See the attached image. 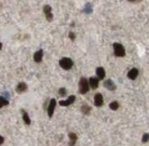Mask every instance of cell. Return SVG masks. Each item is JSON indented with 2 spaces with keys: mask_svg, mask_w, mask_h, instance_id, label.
I'll return each instance as SVG.
<instances>
[{
  "mask_svg": "<svg viewBox=\"0 0 149 146\" xmlns=\"http://www.w3.org/2000/svg\"><path fill=\"white\" fill-rule=\"evenodd\" d=\"M90 89V86H89V79H86V77H80V80H79V93L81 95H85L86 93L89 91Z\"/></svg>",
  "mask_w": 149,
  "mask_h": 146,
  "instance_id": "6da1fadb",
  "label": "cell"
},
{
  "mask_svg": "<svg viewBox=\"0 0 149 146\" xmlns=\"http://www.w3.org/2000/svg\"><path fill=\"white\" fill-rule=\"evenodd\" d=\"M113 53L117 57H123V56H125V48H124L120 43H114L113 44Z\"/></svg>",
  "mask_w": 149,
  "mask_h": 146,
  "instance_id": "7a4b0ae2",
  "label": "cell"
},
{
  "mask_svg": "<svg viewBox=\"0 0 149 146\" xmlns=\"http://www.w3.org/2000/svg\"><path fill=\"white\" fill-rule=\"evenodd\" d=\"M59 65L60 68H63L64 70H70L73 68V60L70 57H61L59 60Z\"/></svg>",
  "mask_w": 149,
  "mask_h": 146,
  "instance_id": "3957f363",
  "label": "cell"
},
{
  "mask_svg": "<svg viewBox=\"0 0 149 146\" xmlns=\"http://www.w3.org/2000/svg\"><path fill=\"white\" fill-rule=\"evenodd\" d=\"M75 100H77L75 95H70V96H69L67 100H60V101H59V105H60V106H69V105H72L73 102H75Z\"/></svg>",
  "mask_w": 149,
  "mask_h": 146,
  "instance_id": "277c9868",
  "label": "cell"
},
{
  "mask_svg": "<svg viewBox=\"0 0 149 146\" xmlns=\"http://www.w3.org/2000/svg\"><path fill=\"white\" fill-rule=\"evenodd\" d=\"M55 105H56V100L50 99L49 105H48V116L49 118H53V114H54V110H55Z\"/></svg>",
  "mask_w": 149,
  "mask_h": 146,
  "instance_id": "5b68a950",
  "label": "cell"
},
{
  "mask_svg": "<svg viewBox=\"0 0 149 146\" xmlns=\"http://www.w3.org/2000/svg\"><path fill=\"white\" fill-rule=\"evenodd\" d=\"M43 11L45 14V18H47L48 21H53V12H52V6L50 5H44Z\"/></svg>",
  "mask_w": 149,
  "mask_h": 146,
  "instance_id": "8992f818",
  "label": "cell"
},
{
  "mask_svg": "<svg viewBox=\"0 0 149 146\" xmlns=\"http://www.w3.org/2000/svg\"><path fill=\"white\" fill-rule=\"evenodd\" d=\"M103 104H104V98H103V95L100 93L95 94V96H94V105L97 107H100V106H103Z\"/></svg>",
  "mask_w": 149,
  "mask_h": 146,
  "instance_id": "52a82bcc",
  "label": "cell"
},
{
  "mask_svg": "<svg viewBox=\"0 0 149 146\" xmlns=\"http://www.w3.org/2000/svg\"><path fill=\"white\" fill-rule=\"evenodd\" d=\"M103 86L105 87V89H108L109 91H115L117 90V85L113 82V80H105L103 82Z\"/></svg>",
  "mask_w": 149,
  "mask_h": 146,
  "instance_id": "ba28073f",
  "label": "cell"
},
{
  "mask_svg": "<svg viewBox=\"0 0 149 146\" xmlns=\"http://www.w3.org/2000/svg\"><path fill=\"white\" fill-rule=\"evenodd\" d=\"M138 75H139V70L136 68H133V69H130L129 71H128L127 76H128V79H130V80H135V79L138 77Z\"/></svg>",
  "mask_w": 149,
  "mask_h": 146,
  "instance_id": "9c48e42d",
  "label": "cell"
},
{
  "mask_svg": "<svg viewBox=\"0 0 149 146\" xmlns=\"http://www.w3.org/2000/svg\"><path fill=\"white\" fill-rule=\"evenodd\" d=\"M99 79L97 77V76H92L89 79V86H90V89H93V90H95V89H98V86H99Z\"/></svg>",
  "mask_w": 149,
  "mask_h": 146,
  "instance_id": "30bf717a",
  "label": "cell"
},
{
  "mask_svg": "<svg viewBox=\"0 0 149 146\" xmlns=\"http://www.w3.org/2000/svg\"><path fill=\"white\" fill-rule=\"evenodd\" d=\"M97 77L99 79V80H104V77H105V70L104 68H102V66H99V68H97Z\"/></svg>",
  "mask_w": 149,
  "mask_h": 146,
  "instance_id": "8fae6325",
  "label": "cell"
},
{
  "mask_svg": "<svg viewBox=\"0 0 149 146\" xmlns=\"http://www.w3.org/2000/svg\"><path fill=\"white\" fill-rule=\"evenodd\" d=\"M25 91H28V85L25 82H19L18 86H16V93L22 94V93H25Z\"/></svg>",
  "mask_w": 149,
  "mask_h": 146,
  "instance_id": "7c38bea8",
  "label": "cell"
},
{
  "mask_svg": "<svg viewBox=\"0 0 149 146\" xmlns=\"http://www.w3.org/2000/svg\"><path fill=\"white\" fill-rule=\"evenodd\" d=\"M43 55H44L43 50L39 49L38 51H36V53L34 54V61H35V62H40L41 60H43Z\"/></svg>",
  "mask_w": 149,
  "mask_h": 146,
  "instance_id": "4fadbf2b",
  "label": "cell"
},
{
  "mask_svg": "<svg viewBox=\"0 0 149 146\" xmlns=\"http://www.w3.org/2000/svg\"><path fill=\"white\" fill-rule=\"evenodd\" d=\"M69 139H70V141H69V146H74V145L77 144L78 136H77V134H74V132H69Z\"/></svg>",
  "mask_w": 149,
  "mask_h": 146,
  "instance_id": "5bb4252c",
  "label": "cell"
},
{
  "mask_svg": "<svg viewBox=\"0 0 149 146\" xmlns=\"http://www.w3.org/2000/svg\"><path fill=\"white\" fill-rule=\"evenodd\" d=\"M22 115H23V120H24V122H25L26 125H30L31 124V120H30V118H29V115H28V112L25 111V110H22Z\"/></svg>",
  "mask_w": 149,
  "mask_h": 146,
  "instance_id": "9a60e30c",
  "label": "cell"
},
{
  "mask_svg": "<svg viewBox=\"0 0 149 146\" xmlns=\"http://www.w3.org/2000/svg\"><path fill=\"white\" fill-rule=\"evenodd\" d=\"M80 110H81V112L83 114H85V115H89L90 114V111H92V107H90L89 105H81V107H80Z\"/></svg>",
  "mask_w": 149,
  "mask_h": 146,
  "instance_id": "2e32d148",
  "label": "cell"
},
{
  "mask_svg": "<svg viewBox=\"0 0 149 146\" xmlns=\"http://www.w3.org/2000/svg\"><path fill=\"white\" fill-rule=\"evenodd\" d=\"M83 11H84L85 14H90V12L93 11L92 4H90V3H86V4H85V6H84V9H83Z\"/></svg>",
  "mask_w": 149,
  "mask_h": 146,
  "instance_id": "e0dca14e",
  "label": "cell"
},
{
  "mask_svg": "<svg viewBox=\"0 0 149 146\" xmlns=\"http://www.w3.org/2000/svg\"><path fill=\"white\" fill-rule=\"evenodd\" d=\"M119 106H120V105H119V102L118 101H111L110 104H109V107H110V110H118L119 109Z\"/></svg>",
  "mask_w": 149,
  "mask_h": 146,
  "instance_id": "ac0fdd59",
  "label": "cell"
},
{
  "mask_svg": "<svg viewBox=\"0 0 149 146\" xmlns=\"http://www.w3.org/2000/svg\"><path fill=\"white\" fill-rule=\"evenodd\" d=\"M0 100H1V107L9 105V101H8V99L5 96H1V98H0Z\"/></svg>",
  "mask_w": 149,
  "mask_h": 146,
  "instance_id": "d6986e66",
  "label": "cell"
},
{
  "mask_svg": "<svg viewBox=\"0 0 149 146\" xmlns=\"http://www.w3.org/2000/svg\"><path fill=\"white\" fill-rule=\"evenodd\" d=\"M67 95V89L65 87H60L59 89V96H65Z\"/></svg>",
  "mask_w": 149,
  "mask_h": 146,
  "instance_id": "ffe728a7",
  "label": "cell"
},
{
  "mask_svg": "<svg viewBox=\"0 0 149 146\" xmlns=\"http://www.w3.org/2000/svg\"><path fill=\"white\" fill-rule=\"evenodd\" d=\"M142 141H143L144 144L148 143V141H149V134H148V132H147V134H144V135H143V137H142Z\"/></svg>",
  "mask_w": 149,
  "mask_h": 146,
  "instance_id": "44dd1931",
  "label": "cell"
},
{
  "mask_svg": "<svg viewBox=\"0 0 149 146\" xmlns=\"http://www.w3.org/2000/svg\"><path fill=\"white\" fill-rule=\"evenodd\" d=\"M75 37H77V36H75V34H74L73 31L69 33V39H70V40H75Z\"/></svg>",
  "mask_w": 149,
  "mask_h": 146,
  "instance_id": "7402d4cb",
  "label": "cell"
},
{
  "mask_svg": "<svg viewBox=\"0 0 149 146\" xmlns=\"http://www.w3.org/2000/svg\"><path fill=\"white\" fill-rule=\"evenodd\" d=\"M4 140H5V139H4L3 136H0V144H3V143H4Z\"/></svg>",
  "mask_w": 149,
  "mask_h": 146,
  "instance_id": "603a6c76",
  "label": "cell"
}]
</instances>
